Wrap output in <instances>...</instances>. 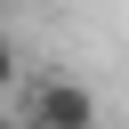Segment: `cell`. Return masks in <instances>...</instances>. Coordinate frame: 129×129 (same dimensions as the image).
Returning a JSON list of instances; mask_svg holds the SVG:
<instances>
[{"instance_id":"cell-1","label":"cell","mask_w":129,"mask_h":129,"mask_svg":"<svg viewBox=\"0 0 129 129\" xmlns=\"http://www.w3.org/2000/svg\"><path fill=\"white\" fill-rule=\"evenodd\" d=\"M16 129H97V97L81 81H40L32 105L16 113Z\"/></svg>"},{"instance_id":"cell-2","label":"cell","mask_w":129,"mask_h":129,"mask_svg":"<svg viewBox=\"0 0 129 129\" xmlns=\"http://www.w3.org/2000/svg\"><path fill=\"white\" fill-rule=\"evenodd\" d=\"M16 73H24V56H16V40H8V32H0V97H8V89H16Z\"/></svg>"},{"instance_id":"cell-3","label":"cell","mask_w":129,"mask_h":129,"mask_svg":"<svg viewBox=\"0 0 129 129\" xmlns=\"http://www.w3.org/2000/svg\"><path fill=\"white\" fill-rule=\"evenodd\" d=\"M0 129H16V113H8V97H0Z\"/></svg>"}]
</instances>
